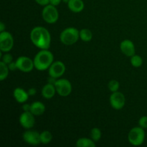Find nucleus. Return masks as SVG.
<instances>
[{"mask_svg": "<svg viewBox=\"0 0 147 147\" xmlns=\"http://www.w3.org/2000/svg\"><path fill=\"white\" fill-rule=\"evenodd\" d=\"M33 44L41 50H48L51 44V37L48 30L43 27H36L30 32Z\"/></svg>", "mask_w": 147, "mask_h": 147, "instance_id": "1", "label": "nucleus"}, {"mask_svg": "<svg viewBox=\"0 0 147 147\" xmlns=\"http://www.w3.org/2000/svg\"><path fill=\"white\" fill-rule=\"evenodd\" d=\"M54 57L53 53L47 50H42L34 57V65L37 70L43 71L49 69L53 63Z\"/></svg>", "mask_w": 147, "mask_h": 147, "instance_id": "2", "label": "nucleus"}, {"mask_svg": "<svg viewBox=\"0 0 147 147\" xmlns=\"http://www.w3.org/2000/svg\"><path fill=\"white\" fill-rule=\"evenodd\" d=\"M80 38V32L74 27H68L61 32L60 36V41L65 45L75 44Z\"/></svg>", "mask_w": 147, "mask_h": 147, "instance_id": "3", "label": "nucleus"}, {"mask_svg": "<svg viewBox=\"0 0 147 147\" xmlns=\"http://www.w3.org/2000/svg\"><path fill=\"white\" fill-rule=\"evenodd\" d=\"M128 139L131 144L134 146H140L145 139V131L143 128L134 127L131 129L128 135Z\"/></svg>", "mask_w": 147, "mask_h": 147, "instance_id": "4", "label": "nucleus"}, {"mask_svg": "<svg viewBox=\"0 0 147 147\" xmlns=\"http://www.w3.org/2000/svg\"><path fill=\"white\" fill-rule=\"evenodd\" d=\"M42 18L48 24H54L59 18V13L55 6L49 4L45 6L42 10Z\"/></svg>", "mask_w": 147, "mask_h": 147, "instance_id": "5", "label": "nucleus"}, {"mask_svg": "<svg viewBox=\"0 0 147 147\" xmlns=\"http://www.w3.org/2000/svg\"><path fill=\"white\" fill-rule=\"evenodd\" d=\"M14 45L13 37L9 32L0 33V50L1 53H7L12 49Z\"/></svg>", "mask_w": 147, "mask_h": 147, "instance_id": "6", "label": "nucleus"}, {"mask_svg": "<svg viewBox=\"0 0 147 147\" xmlns=\"http://www.w3.org/2000/svg\"><path fill=\"white\" fill-rule=\"evenodd\" d=\"M55 86L57 93L63 97L69 96L72 91V85L67 79H58L56 80Z\"/></svg>", "mask_w": 147, "mask_h": 147, "instance_id": "7", "label": "nucleus"}, {"mask_svg": "<svg viewBox=\"0 0 147 147\" xmlns=\"http://www.w3.org/2000/svg\"><path fill=\"white\" fill-rule=\"evenodd\" d=\"M16 65L18 70L24 73H29L34 67V61L25 56H21L16 60Z\"/></svg>", "mask_w": 147, "mask_h": 147, "instance_id": "8", "label": "nucleus"}, {"mask_svg": "<svg viewBox=\"0 0 147 147\" xmlns=\"http://www.w3.org/2000/svg\"><path fill=\"white\" fill-rule=\"evenodd\" d=\"M110 103L113 109L116 110H120L124 107L126 103V98L124 95L121 92H113L110 96Z\"/></svg>", "mask_w": 147, "mask_h": 147, "instance_id": "9", "label": "nucleus"}, {"mask_svg": "<svg viewBox=\"0 0 147 147\" xmlns=\"http://www.w3.org/2000/svg\"><path fill=\"white\" fill-rule=\"evenodd\" d=\"M65 72V65L61 61L53 62L49 67V75L50 77L58 78L61 77Z\"/></svg>", "mask_w": 147, "mask_h": 147, "instance_id": "10", "label": "nucleus"}, {"mask_svg": "<svg viewBox=\"0 0 147 147\" xmlns=\"http://www.w3.org/2000/svg\"><path fill=\"white\" fill-rule=\"evenodd\" d=\"M23 139L26 143L32 146H37L41 143L40 134L36 131L27 130L24 132L22 135Z\"/></svg>", "mask_w": 147, "mask_h": 147, "instance_id": "11", "label": "nucleus"}, {"mask_svg": "<svg viewBox=\"0 0 147 147\" xmlns=\"http://www.w3.org/2000/svg\"><path fill=\"white\" fill-rule=\"evenodd\" d=\"M34 115L30 111H24L21 114L20 117V123L23 128L30 129L34 126L35 119Z\"/></svg>", "mask_w": 147, "mask_h": 147, "instance_id": "12", "label": "nucleus"}, {"mask_svg": "<svg viewBox=\"0 0 147 147\" xmlns=\"http://www.w3.org/2000/svg\"><path fill=\"white\" fill-rule=\"evenodd\" d=\"M120 49L122 53L128 57H132L135 55V46L134 42L129 40H125L121 42Z\"/></svg>", "mask_w": 147, "mask_h": 147, "instance_id": "13", "label": "nucleus"}, {"mask_svg": "<svg viewBox=\"0 0 147 147\" xmlns=\"http://www.w3.org/2000/svg\"><path fill=\"white\" fill-rule=\"evenodd\" d=\"M13 94H14L15 100L20 103H25L28 100L29 96H30L28 92H26L24 89L21 88H17L14 89Z\"/></svg>", "mask_w": 147, "mask_h": 147, "instance_id": "14", "label": "nucleus"}, {"mask_svg": "<svg viewBox=\"0 0 147 147\" xmlns=\"http://www.w3.org/2000/svg\"><path fill=\"white\" fill-rule=\"evenodd\" d=\"M69 9L73 12H80L84 9V3L82 0H69L67 2Z\"/></svg>", "mask_w": 147, "mask_h": 147, "instance_id": "15", "label": "nucleus"}, {"mask_svg": "<svg viewBox=\"0 0 147 147\" xmlns=\"http://www.w3.org/2000/svg\"><path fill=\"white\" fill-rule=\"evenodd\" d=\"M56 92L55 86L54 84L47 83L45 85L42 89V95L46 99H50L55 96Z\"/></svg>", "mask_w": 147, "mask_h": 147, "instance_id": "16", "label": "nucleus"}, {"mask_svg": "<svg viewBox=\"0 0 147 147\" xmlns=\"http://www.w3.org/2000/svg\"><path fill=\"white\" fill-rule=\"evenodd\" d=\"M45 111V106L41 102L36 101L31 104L30 112L32 113L34 116H40L43 114Z\"/></svg>", "mask_w": 147, "mask_h": 147, "instance_id": "17", "label": "nucleus"}, {"mask_svg": "<svg viewBox=\"0 0 147 147\" xmlns=\"http://www.w3.org/2000/svg\"><path fill=\"white\" fill-rule=\"evenodd\" d=\"M76 146L78 147H95L96 143L92 139L80 138L76 142Z\"/></svg>", "mask_w": 147, "mask_h": 147, "instance_id": "18", "label": "nucleus"}, {"mask_svg": "<svg viewBox=\"0 0 147 147\" xmlns=\"http://www.w3.org/2000/svg\"><path fill=\"white\" fill-rule=\"evenodd\" d=\"M9 69L8 65L4 63L3 61L0 62V80L3 81L7 78L9 75Z\"/></svg>", "mask_w": 147, "mask_h": 147, "instance_id": "19", "label": "nucleus"}, {"mask_svg": "<svg viewBox=\"0 0 147 147\" xmlns=\"http://www.w3.org/2000/svg\"><path fill=\"white\" fill-rule=\"evenodd\" d=\"M80 38L84 42H89L93 38L92 32L88 29H82L80 31Z\"/></svg>", "mask_w": 147, "mask_h": 147, "instance_id": "20", "label": "nucleus"}, {"mask_svg": "<svg viewBox=\"0 0 147 147\" xmlns=\"http://www.w3.org/2000/svg\"><path fill=\"white\" fill-rule=\"evenodd\" d=\"M40 139H41V143H42L43 144H47L53 139V135L49 131H44L40 134Z\"/></svg>", "mask_w": 147, "mask_h": 147, "instance_id": "21", "label": "nucleus"}, {"mask_svg": "<svg viewBox=\"0 0 147 147\" xmlns=\"http://www.w3.org/2000/svg\"><path fill=\"white\" fill-rule=\"evenodd\" d=\"M131 63L135 67H139L143 64V59L138 55H134L131 57Z\"/></svg>", "mask_w": 147, "mask_h": 147, "instance_id": "22", "label": "nucleus"}, {"mask_svg": "<svg viewBox=\"0 0 147 147\" xmlns=\"http://www.w3.org/2000/svg\"><path fill=\"white\" fill-rule=\"evenodd\" d=\"M90 136L95 142H98L101 138V131L98 128H93L90 131Z\"/></svg>", "mask_w": 147, "mask_h": 147, "instance_id": "23", "label": "nucleus"}, {"mask_svg": "<svg viewBox=\"0 0 147 147\" xmlns=\"http://www.w3.org/2000/svg\"><path fill=\"white\" fill-rule=\"evenodd\" d=\"M108 87H109V90L113 93V92L118 91V90L119 89V87H120V84H119V83L117 80H111L109 83Z\"/></svg>", "mask_w": 147, "mask_h": 147, "instance_id": "24", "label": "nucleus"}, {"mask_svg": "<svg viewBox=\"0 0 147 147\" xmlns=\"http://www.w3.org/2000/svg\"><path fill=\"white\" fill-rule=\"evenodd\" d=\"M139 126L142 128H143L144 129H147V116H142L140 118L139 121Z\"/></svg>", "mask_w": 147, "mask_h": 147, "instance_id": "25", "label": "nucleus"}, {"mask_svg": "<svg viewBox=\"0 0 147 147\" xmlns=\"http://www.w3.org/2000/svg\"><path fill=\"white\" fill-rule=\"evenodd\" d=\"M12 60L13 58L10 54H5L2 57V61L7 65H9V63H11L12 62Z\"/></svg>", "mask_w": 147, "mask_h": 147, "instance_id": "26", "label": "nucleus"}, {"mask_svg": "<svg viewBox=\"0 0 147 147\" xmlns=\"http://www.w3.org/2000/svg\"><path fill=\"white\" fill-rule=\"evenodd\" d=\"M35 1L41 6H46L50 4V0H35Z\"/></svg>", "mask_w": 147, "mask_h": 147, "instance_id": "27", "label": "nucleus"}, {"mask_svg": "<svg viewBox=\"0 0 147 147\" xmlns=\"http://www.w3.org/2000/svg\"><path fill=\"white\" fill-rule=\"evenodd\" d=\"M8 67H9V69L10 70H15L16 69H17V65H16V62H11V63H9V64L8 65Z\"/></svg>", "mask_w": 147, "mask_h": 147, "instance_id": "28", "label": "nucleus"}, {"mask_svg": "<svg viewBox=\"0 0 147 147\" xmlns=\"http://www.w3.org/2000/svg\"><path fill=\"white\" fill-rule=\"evenodd\" d=\"M62 0H50V4L53 6H57L60 4Z\"/></svg>", "mask_w": 147, "mask_h": 147, "instance_id": "29", "label": "nucleus"}, {"mask_svg": "<svg viewBox=\"0 0 147 147\" xmlns=\"http://www.w3.org/2000/svg\"><path fill=\"white\" fill-rule=\"evenodd\" d=\"M30 107H31V105L24 104L22 106V109L24 111H30Z\"/></svg>", "mask_w": 147, "mask_h": 147, "instance_id": "30", "label": "nucleus"}, {"mask_svg": "<svg viewBox=\"0 0 147 147\" xmlns=\"http://www.w3.org/2000/svg\"><path fill=\"white\" fill-rule=\"evenodd\" d=\"M36 93H37V90H36V89L34 88H30V90H28V93L30 96H34V94H36Z\"/></svg>", "mask_w": 147, "mask_h": 147, "instance_id": "31", "label": "nucleus"}, {"mask_svg": "<svg viewBox=\"0 0 147 147\" xmlns=\"http://www.w3.org/2000/svg\"><path fill=\"white\" fill-rule=\"evenodd\" d=\"M4 30H5V25H4V24L2 22H0V32H2L4 31Z\"/></svg>", "mask_w": 147, "mask_h": 147, "instance_id": "32", "label": "nucleus"}]
</instances>
